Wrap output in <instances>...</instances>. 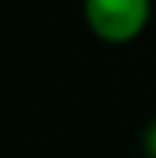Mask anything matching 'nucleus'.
<instances>
[{
  "label": "nucleus",
  "instance_id": "f257e3e1",
  "mask_svg": "<svg viewBox=\"0 0 156 158\" xmlns=\"http://www.w3.org/2000/svg\"><path fill=\"white\" fill-rule=\"evenodd\" d=\"M86 23L106 44H130L150 21V0H82Z\"/></svg>",
  "mask_w": 156,
  "mask_h": 158
},
{
  "label": "nucleus",
  "instance_id": "f03ea898",
  "mask_svg": "<svg viewBox=\"0 0 156 158\" xmlns=\"http://www.w3.org/2000/svg\"><path fill=\"white\" fill-rule=\"evenodd\" d=\"M141 149L147 158H156V120L145 126V135H141Z\"/></svg>",
  "mask_w": 156,
  "mask_h": 158
}]
</instances>
